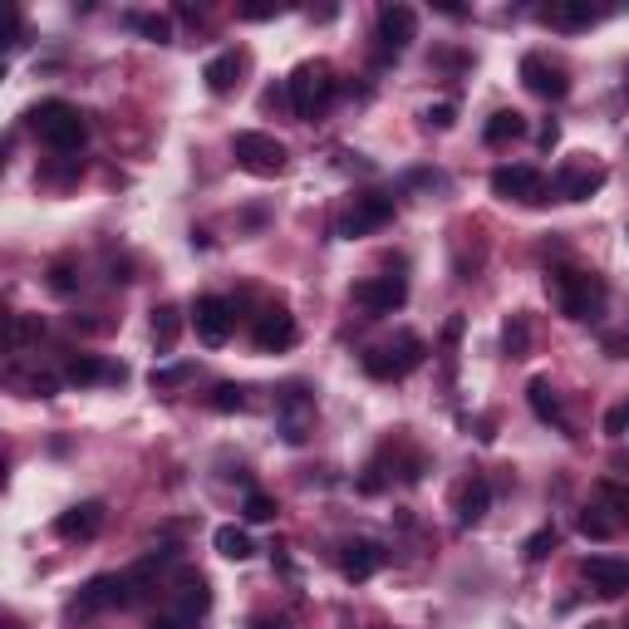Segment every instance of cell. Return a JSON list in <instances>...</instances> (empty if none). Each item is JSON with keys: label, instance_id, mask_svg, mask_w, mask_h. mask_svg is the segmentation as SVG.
<instances>
[{"label": "cell", "instance_id": "obj_18", "mask_svg": "<svg viewBox=\"0 0 629 629\" xmlns=\"http://www.w3.org/2000/svg\"><path fill=\"white\" fill-rule=\"evenodd\" d=\"M453 512H458L462 526H477L482 516L492 512V482H487L482 472H472V477L458 487V497H453Z\"/></svg>", "mask_w": 629, "mask_h": 629}, {"label": "cell", "instance_id": "obj_43", "mask_svg": "<svg viewBox=\"0 0 629 629\" xmlns=\"http://www.w3.org/2000/svg\"><path fill=\"white\" fill-rule=\"evenodd\" d=\"M251 629H290L286 620H266V615H256V620H251Z\"/></svg>", "mask_w": 629, "mask_h": 629}, {"label": "cell", "instance_id": "obj_42", "mask_svg": "<svg viewBox=\"0 0 629 629\" xmlns=\"http://www.w3.org/2000/svg\"><path fill=\"white\" fill-rule=\"evenodd\" d=\"M556 143H561V128L546 123V128H541V148H556Z\"/></svg>", "mask_w": 629, "mask_h": 629}, {"label": "cell", "instance_id": "obj_34", "mask_svg": "<svg viewBox=\"0 0 629 629\" xmlns=\"http://www.w3.org/2000/svg\"><path fill=\"white\" fill-rule=\"evenodd\" d=\"M212 408H217V413L246 408V389H241V384H217V389H212Z\"/></svg>", "mask_w": 629, "mask_h": 629}, {"label": "cell", "instance_id": "obj_11", "mask_svg": "<svg viewBox=\"0 0 629 629\" xmlns=\"http://www.w3.org/2000/svg\"><path fill=\"white\" fill-rule=\"evenodd\" d=\"M256 349L261 354H286L290 344L300 340V325H295V315H290L286 305H271V310H261L256 315Z\"/></svg>", "mask_w": 629, "mask_h": 629}, {"label": "cell", "instance_id": "obj_39", "mask_svg": "<svg viewBox=\"0 0 629 629\" xmlns=\"http://www.w3.org/2000/svg\"><path fill=\"white\" fill-rule=\"evenodd\" d=\"M428 128H453V118H458V109H453V104H433V109H428Z\"/></svg>", "mask_w": 629, "mask_h": 629}, {"label": "cell", "instance_id": "obj_21", "mask_svg": "<svg viewBox=\"0 0 629 629\" xmlns=\"http://www.w3.org/2000/svg\"><path fill=\"white\" fill-rule=\"evenodd\" d=\"M541 20H546L551 30H566V35H575V30H590L600 15L590 10V0H551V5L541 10Z\"/></svg>", "mask_w": 629, "mask_h": 629}, {"label": "cell", "instance_id": "obj_37", "mask_svg": "<svg viewBox=\"0 0 629 629\" xmlns=\"http://www.w3.org/2000/svg\"><path fill=\"white\" fill-rule=\"evenodd\" d=\"M605 433H610V438H625L629 433V399L615 403V408L605 413Z\"/></svg>", "mask_w": 629, "mask_h": 629}, {"label": "cell", "instance_id": "obj_4", "mask_svg": "<svg viewBox=\"0 0 629 629\" xmlns=\"http://www.w3.org/2000/svg\"><path fill=\"white\" fill-rule=\"evenodd\" d=\"M231 153H236V168H246L251 177H281L290 163L286 143L271 133H236Z\"/></svg>", "mask_w": 629, "mask_h": 629}, {"label": "cell", "instance_id": "obj_24", "mask_svg": "<svg viewBox=\"0 0 629 629\" xmlns=\"http://www.w3.org/2000/svg\"><path fill=\"white\" fill-rule=\"evenodd\" d=\"M526 403H531V413H536L541 423H556V428H566V413H561V399H556L551 379H531V384H526Z\"/></svg>", "mask_w": 629, "mask_h": 629}, {"label": "cell", "instance_id": "obj_12", "mask_svg": "<svg viewBox=\"0 0 629 629\" xmlns=\"http://www.w3.org/2000/svg\"><path fill=\"white\" fill-rule=\"evenodd\" d=\"M349 295H354V305L369 310V315H394L403 300H408V281H403V276H374V281H359Z\"/></svg>", "mask_w": 629, "mask_h": 629}, {"label": "cell", "instance_id": "obj_32", "mask_svg": "<svg viewBox=\"0 0 629 629\" xmlns=\"http://www.w3.org/2000/svg\"><path fill=\"white\" fill-rule=\"evenodd\" d=\"M556 541H561V536H556V526H541L536 536H526V546H521L526 566H541V561H546V556L556 551Z\"/></svg>", "mask_w": 629, "mask_h": 629}, {"label": "cell", "instance_id": "obj_1", "mask_svg": "<svg viewBox=\"0 0 629 629\" xmlns=\"http://www.w3.org/2000/svg\"><path fill=\"white\" fill-rule=\"evenodd\" d=\"M546 290H551V300H556V310H561L566 320H600L605 295H610L600 276L571 271V266H551V271H546Z\"/></svg>", "mask_w": 629, "mask_h": 629}, {"label": "cell", "instance_id": "obj_2", "mask_svg": "<svg viewBox=\"0 0 629 629\" xmlns=\"http://www.w3.org/2000/svg\"><path fill=\"white\" fill-rule=\"evenodd\" d=\"M25 123H30V133L35 138H45L55 153H79L84 148V138H89V123H84V114L74 109V104H64V99H45V104H35L30 114H25Z\"/></svg>", "mask_w": 629, "mask_h": 629}, {"label": "cell", "instance_id": "obj_20", "mask_svg": "<svg viewBox=\"0 0 629 629\" xmlns=\"http://www.w3.org/2000/svg\"><path fill=\"white\" fill-rule=\"evenodd\" d=\"M207 605H212L207 575H197V571H182V575H177V590H172V610H177V615H192V620H202V615H207Z\"/></svg>", "mask_w": 629, "mask_h": 629}, {"label": "cell", "instance_id": "obj_36", "mask_svg": "<svg viewBox=\"0 0 629 629\" xmlns=\"http://www.w3.org/2000/svg\"><path fill=\"white\" fill-rule=\"evenodd\" d=\"M192 379V364H172V369H153V389H177Z\"/></svg>", "mask_w": 629, "mask_h": 629}, {"label": "cell", "instance_id": "obj_35", "mask_svg": "<svg viewBox=\"0 0 629 629\" xmlns=\"http://www.w3.org/2000/svg\"><path fill=\"white\" fill-rule=\"evenodd\" d=\"M246 521H276V502L266 497V492H246Z\"/></svg>", "mask_w": 629, "mask_h": 629}, {"label": "cell", "instance_id": "obj_16", "mask_svg": "<svg viewBox=\"0 0 629 629\" xmlns=\"http://www.w3.org/2000/svg\"><path fill=\"white\" fill-rule=\"evenodd\" d=\"M123 379H128V369L123 364H104L99 354H69L64 359V384L89 389V384H123Z\"/></svg>", "mask_w": 629, "mask_h": 629}, {"label": "cell", "instance_id": "obj_13", "mask_svg": "<svg viewBox=\"0 0 629 629\" xmlns=\"http://www.w3.org/2000/svg\"><path fill=\"white\" fill-rule=\"evenodd\" d=\"M580 575H585L590 590L605 595V600L629 595V561H620V556H585V561H580Z\"/></svg>", "mask_w": 629, "mask_h": 629}, {"label": "cell", "instance_id": "obj_22", "mask_svg": "<svg viewBox=\"0 0 629 629\" xmlns=\"http://www.w3.org/2000/svg\"><path fill=\"white\" fill-rule=\"evenodd\" d=\"M379 566H384V551H379L374 541H344V546H340L344 580H369Z\"/></svg>", "mask_w": 629, "mask_h": 629}, {"label": "cell", "instance_id": "obj_8", "mask_svg": "<svg viewBox=\"0 0 629 629\" xmlns=\"http://www.w3.org/2000/svg\"><path fill=\"white\" fill-rule=\"evenodd\" d=\"M374 40H379V50H389V55H403L413 40H418V15H413V5H379V20H374Z\"/></svg>", "mask_w": 629, "mask_h": 629}, {"label": "cell", "instance_id": "obj_17", "mask_svg": "<svg viewBox=\"0 0 629 629\" xmlns=\"http://www.w3.org/2000/svg\"><path fill=\"white\" fill-rule=\"evenodd\" d=\"M104 516H109L104 502H79V507L55 516V536H64V541H94L104 531Z\"/></svg>", "mask_w": 629, "mask_h": 629}, {"label": "cell", "instance_id": "obj_33", "mask_svg": "<svg viewBox=\"0 0 629 629\" xmlns=\"http://www.w3.org/2000/svg\"><path fill=\"white\" fill-rule=\"evenodd\" d=\"M128 25H133L138 35H148L153 45H168V40H172V20H168V15H128Z\"/></svg>", "mask_w": 629, "mask_h": 629}, {"label": "cell", "instance_id": "obj_25", "mask_svg": "<svg viewBox=\"0 0 629 629\" xmlns=\"http://www.w3.org/2000/svg\"><path fill=\"white\" fill-rule=\"evenodd\" d=\"M595 507L610 516L620 531H625V526H629V487L610 482V477H605V482H595Z\"/></svg>", "mask_w": 629, "mask_h": 629}, {"label": "cell", "instance_id": "obj_40", "mask_svg": "<svg viewBox=\"0 0 629 629\" xmlns=\"http://www.w3.org/2000/svg\"><path fill=\"white\" fill-rule=\"evenodd\" d=\"M148 629H197V620H192V615H177V610H172V615H158V620H153Z\"/></svg>", "mask_w": 629, "mask_h": 629}, {"label": "cell", "instance_id": "obj_5", "mask_svg": "<svg viewBox=\"0 0 629 629\" xmlns=\"http://www.w3.org/2000/svg\"><path fill=\"white\" fill-rule=\"evenodd\" d=\"M418 364H423V340H418V335H399L394 344L364 354V374H369V379H403V374H413Z\"/></svg>", "mask_w": 629, "mask_h": 629}, {"label": "cell", "instance_id": "obj_10", "mask_svg": "<svg viewBox=\"0 0 629 629\" xmlns=\"http://www.w3.org/2000/svg\"><path fill=\"white\" fill-rule=\"evenodd\" d=\"M492 192L507 197V202H546V172L512 163V168L492 172Z\"/></svg>", "mask_w": 629, "mask_h": 629}, {"label": "cell", "instance_id": "obj_31", "mask_svg": "<svg viewBox=\"0 0 629 629\" xmlns=\"http://www.w3.org/2000/svg\"><path fill=\"white\" fill-rule=\"evenodd\" d=\"M502 349H507L512 359H526V349H531V325H526V315H512V320H507Z\"/></svg>", "mask_w": 629, "mask_h": 629}, {"label": "cell", "instance_id": "obj_6", "mask_svg": "<svg viewBox=\"0 0 629 629\" xmlns=\"http://www.w3.org/2000/svg\"><path fill=\"white\" fill-rule=\"evenodd\" d=\"M394 222V197H384V192H359L349 207H344V217L335 222V231L340 236H369V231H379V227H389Z\"/></svg>", "mask_w": 629, "mask_h": 629}, {"label": "cell", "instance_id": "obj_14", "mask_svg": "<svg viewBox=\"0 0 629 629\" xmlns=\"http://www.w3.org/2000/svg\"><path fill=\"white\" fill-rule=\"evenodd\" d=\"M521 84L536 94V99H566L571 94V79L561 64H551L546 55H526L521 59Z\"/></svg>", "mask_w": 629, "mask_h": 629}, {"label": "cell", "instance_id": "obj_41", "mask_svg": "<svg viewBox=\"0 0 629 629\" xmlns=\"http://www.w3.org/2000/svg\"><path fill=\"white\" fill-rule=\"evenodd\" d=\"M281 15V5H241V20H271Z\"/></svg>", "mask_w": 629, "mask_h": 629}, {"label": "cell", "instance_id": "obj_38", "mask_svg": "<svg viewBox=\"0 0 629 629\" xmlns=\"http://www.w3.org/2000/svg\"><path fill=\"white\" fill-rule=\"evenodd\" d=\"M50 290H59V295L74 290V261H55L50 266Z\"/></svg>", "mask_w": 629, "mask_h": 629}, {"label": "cell", "instance_id": "obj_28", "mask_svg": "<svg viewBox=\"0 0 629 629\" xmlns=\"http://www.w3.org/2000/svg\"><path fill=\"white\" fill-rule=\"evenodd\" d=\"M212 546L227 556V561H246L256 546H251V536L241 531V526H217V536H212Z\"/></svg>", "mask_w": 629, "mask_h": 629}, {"label": "cell", "instance_id": "obj_19", "mask_svg": "<svg viewBox=\"0 0 629 629\" xmlns=\"http://www.w3.org/2000/svg\"><path fill=\"white\" fill-rule=\"evenodd\" d=\"M600 187H605V168H590V163H571V168H561V177H556V192H561L566 202H590Z\"/></svg>", "mask_w": 629, "mask_h": 629}, {"label": "cell", "instance_id": "obj_23", "mask_svg": "<svg viewBox=\"0 0 629 629\" xmlns=\"http://www.w3.org/2000/svg\"><path fill=\"white\" fill-rule=\"evenodd\" d=\"M236 74H241V55H236V50H222V55H212L202 64V79H207L212 94H231V89H236Z\"/></svg>", "mask_w": 629, "mask_h": 629}, {"label": "cell", "instance_id": "obj_29", "mask_svg": "<svg viewBox=\"0 0 629 629\" xmlns=\"http://www.w3.org/2000/svg\"><path fill=\"white\" fill-rule=\"evenodd\" d=\"M575 526H580V536H585V541H610V536H620V526L600 512V507H585Z\"/></svg>", "mask_w": 629, "mask_h": 629}, {"label": "cell", "instance_id": "obj_44", "mask_svg": "<svg viewBox=\"0 0 629 629\" xmlns=\"http://www.w3.org/2000/svg\"><path fill=\"white\" fill-rule=\"evenodd\" d=\"M625 340H629V330H625Z\"/></svg>", "mask_w": 629, "mask_h": 629}, {"label": "cell", "instance_id": "obj_7", "mask_svg": "<svg viewBox=\"0 0 629 629\" xmlns=\"http://www.w3.org/2000/svg\"><path fill=\"white\" fill-rule=\"evenodd\" d=\"M118 605H133V585H128V575H94L84 590H79V600H74V615H104V610H118Z\"/></svg>", "mask_w": 629, "mask_h": 629}, {"label": "cell", "instance_id": "obj_30", "mask_svg": "<svg viewBox=\"0 0 629 629\" xmlns=\"http://www.w3.org/2000/svg\"><path fill=\"white\" fill-rule=\"evenodd\" d=\"M40 335H45L40 315H15V320H10V349H15V354H25V349L40 340Z\"/></svg>", "mask_w": 629, "mask_h": 629}, {"label": "cell", "instance_id": "obj_3", "mask_svg": "<svg viewBox=\"0 0 629 629\" xmlns=\"http://www.w3.org/2000/svg\"><path fill=\"white\" fill-rule=\"evenodd\" d=\"M286 94H290V109L300 123H310V118H320L330 109V99H335V69L325 64V59H305V64H295L286 79Z\"/></svg>", "mask_w": 629, "mask_h": 629}, {"label": "cell", "instance_id": "obj_15", "mask_svg": "<svg viewBox=\"0 0 629 629\" xmlns=\"http://www.w3.org/2000/svg\"><path fill=\"white\" fill-rule=\"evenodd\" d=\"M276 413H281V433H286V443H305V438H310V423H315V399H310L300 384H290L286 394L276 399Z\"/></svg>", "mask_w": 629, "mask_h": 629}, {"label": "cell", "instance_id": "obj_9", "mask_svg": "<svg viewBox=\"0 0 629 629\" xmlns=\"http://www.w3.org/2000/svg\"><path fill=\"white\" fill-rule=\"evenodd\" d=\"M231 325H236V315H231V300H222V295H202L192 305V330L207 349H222L231 340Z\"/></svg>", "mask_w": 629, "mask_h": 629}, {"label": "cell", "instance_id": "obj_27", "mask_svg": "<svg viewBox=\"0 0 629 629\" xmlns=\"http://www.w3.org/2000/svg\"><path fill=\"white\" fill-rule=\"evenodd\" d=\"M521 133H526V118L516 114V109H497V114L487 118V133H482V138H487L492 148H502V143H512Z\"/></svg>", "mask_w": 629, "mask_h": 629}, {"label": "cell", "instance_id": "obj_26", "mask_svg": "<svg viewBox=\"0 0 629 629\" xmlns=\"http://www.w3.org/2000/svg\"><path fill=\"white\" fill-rule=\"evenodd\" d=\"M177 335H182V310L177 305H158L153 310V344H158V354H172Z\"/></svg>", "mask_w": 629, "mask_h": 629}]
</instances>
